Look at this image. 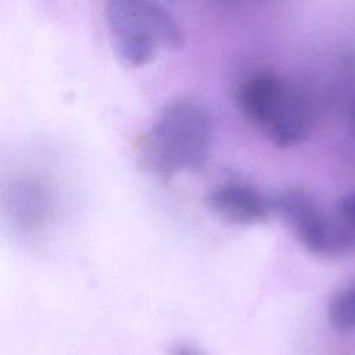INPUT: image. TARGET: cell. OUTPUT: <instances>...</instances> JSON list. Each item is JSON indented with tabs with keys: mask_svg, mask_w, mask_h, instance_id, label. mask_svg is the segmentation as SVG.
Returning a JSON list of instances; mask_svg holds the SVG:
<instances>
[{
	"mask_svg": "<svg viewBox=\"0 0 355 355\" xmlns=\"http://www.w3.org/2000/svg\"><path fill=\"white\" fill-rule=\"evenodd\" d=\"M212 140L209 110L190 97L168 103L137 147L139 166L153 175L169 178L204 168Z\"/></svg>",
	"mask_w": 355,
	"mask_h": 355,
	"instance_id": "6da1fadb",
	"label": "cell"
},
{
	"mask_svg": "<svg viewBox=\"0 0 355 355\" xmlns=\"http://www.w3.org/2000/svg\"><path fill=\"white\" fill-rule=\"evenodd\" d=\"M243 115L276 147L302 143L313 130L316 107L311 94L276 71L247 78L237 92Z\"/></svg>",
	"mask_w": 355,
	"mask_h": 355,
	"instance_id": "7a4b0ae2",
	"label": "cell"
},
{
	"mask_svg": "<svg viewBox=\"0 0 355 355\" xmlns=\"http://www.w3.org/2000/svg\"><path fill=\"white\" fill-rule=\"evenodd\" d=\"M104 12L114 51L130 67L146 65L159 51H175L184 43L178 19L159 3L111 0Z\"/></svg>",
	"mask_w": 355,
	"mask_h": 355,
	"instance_id": "3957f363",
	"label": "cell"
},
{
	"mask_svg": "<svg viewBox=\"0 0 355 355\" xmlns=\"http://www.w3.org/2000/svg\"><path fill=\"white\" fill-rule=\"evenodd\" d=\"M205 202L215 215L234 225L261 223L273 212L272 200L243 183H227L214 189Z\"/></svg>",
	"mask_w": 355,
	"mask_h": 355,
	"instance_id": "277c9868",
	"label": "cell"
},
{
	"mask_svg": "<svg viewBox=\"0 0 355 355\" xmlns=\"http://www.w3.org/2000/svg\"><path fill=\"white\" fill-rule=\"evenodd\" d=\"M169 355H202L200 351H197L196 348L190 347V345H183V344H179V345H175Z\"/></svg>",
	"mask_w": 355,
	"mask_h": 355,
	"instance_id": "5b68a950",
	"label": "cell"
}]
</instances>
